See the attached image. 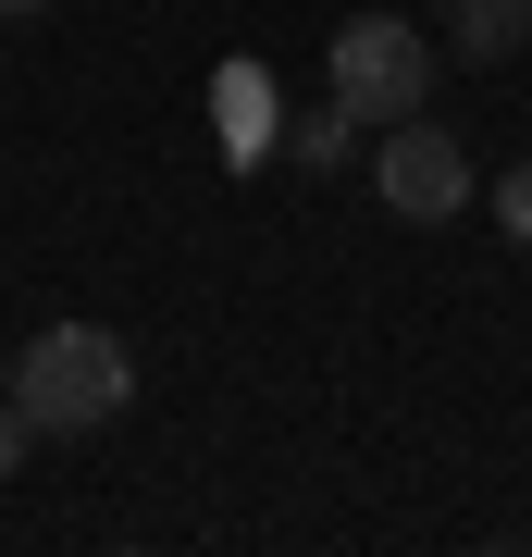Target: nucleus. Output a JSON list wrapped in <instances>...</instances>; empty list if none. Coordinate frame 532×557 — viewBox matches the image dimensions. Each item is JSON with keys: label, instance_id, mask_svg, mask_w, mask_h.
I'll return each instance as SVG.
<instances>
[{"label": "nucleus", "instance_id": "f257e3e1", "mask_svg": "<svg viewBox=\"0 0 532 557\" xmlns=\"http://www.w3.org/2000/svg\"><path fill=\"white\" fill-rule=\"evenodd\" d=\"M13 397H25L38 434H99V421L137 397V359H124V335H99V322H50L13 359Z\"/></svg>", "mask_w": 532, "mask_h": 557}, {"label": "nucleus", "instance_id": "f03ea898", "mask_svg": "<svg viewBox=\"0 0 532 557\" xmlns=\"http://www.w3.org/2000/svg\"><path fill=\"white\" fill-rule=\"evenodd\" d=\"M322 87L372 124H409V112H434V38H421L409 13H347L335 25V50H322Z\"/></svg>", "mask_w": 532, "mask_h": 557}, {"label": "nucleus", "instance_id": "7ed1b4c3", "mask_svg": "<svg viewBox=\"0 0 532 557\" xmlns=\"http://www.w3.org/2000/svg\"><path fill=\"white\" fill-rule=\"evenodd\" d=\"M372 186H384V211H396V223H446V211H471V149H458L434 112H409V124H384Z\"/></svg>", "mask_w": 532, "mask_h": 557}, {"label": "nucleus", "instance_id": "20e7f679", "mask_svg": "<svg viewBox=\"0 0 532 557\" xmlns=\"http://www.w3.org/2000/svg\"><path fill=\"white\" fill-rule=\"evenodd\" d=\"M211 124H223V149H236V174H248V161H273V149H285V100H273V75H260V62H223Z\"/></svg>", "mask_w": 532, "mask_h": 557}, {"label": "nucleus", "instance_id": "39448f33", "mask_svg": "<svg viewBox=\"0 0 532 557\" xmlns=\"http://www.w3.org/2000/svg\"><path fill=\"white\" fill-rule=\"evenodd\" d=\"M359 137H372V124H359L335 87H322V100H297V112H285V149H273V161H297V174H335Z\"/></svg>", "mask_w": 532, "mask_h": 557}, {"label": "nucleus", "instance_id": "423d86ee", "mask_svg": "<svg viewBox=\"0 0 532 557\" xmlns=\"http://www.w3.org/2000/svg\"><path fill=\"white\" fill-rule=\"evenodd\" d=\"M446 50L458 62H520L532 50V0H446Z\"/></svg>", "mask_w": 532, "mask_h": 557}, {"label": "nucleus", "instance_id": "0eeeda50", "mask_svg": "<svg viewBox=\"0 0 532 557\" xmlns=\"http://www.w3.org/2000/svg\"><path fill=\"white\" fill-rule=\"evenodd\" d=\"M495 223L532 248V161H508V174H495Z\"/></svg>", "mask_w": 532, "mask_h": 557}, {"label": "nucleus", "instance_id": "6e6552de", "mask_svg": "<svg viewBox=\"0 0 532 557\" xmlns=\"http://www.w3.org/2000/svg\"><path fill=\"white\" fill-rule=\"evenodd\" d=\"M25 446H38V421H25V397H0V483L25 471Z\"/></svg>", "mask_w": 532, "mask_h": 557}, {"label": "nucleus", "instance_id": "1a4fd4ad", "mask_svg": "<svg viewBox=\"0 0 532 557\" xmlns=\"http://www.w3.org/2000/svg\"><path fill=\"white\" fill-rule=\"evenodd\" d=\"M13 13H50V0H0V25H13Z\"/></svg>", "mask_w": 532, "mask_h": 557}, {"label": "nucleus", "instance_id": "9d476101", "mask_svg": "<svg viewBox=\"0 0 532 557\" xmlns=\"http://www.w3.org/2000/svg\"><path fill=\"white\" fill-rule=\"evenodd\" d=\"M0 397H13V359H0Z\"/></svg>", "mask_w": 532, "mask_h": 557}]
</instances>
